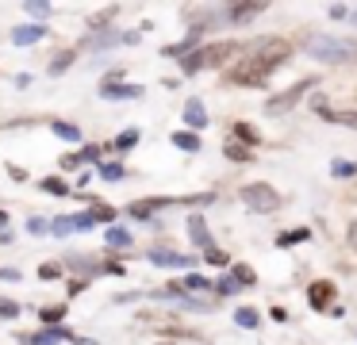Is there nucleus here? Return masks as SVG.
Returning <instances> with one entry per match:
<instances>
[{
  "instance_id": "37",
  "label": "nucleus",
  "mask_w": 357,
  "mask_h": 345,
  "mask_svg": "<svg viewBox=\"0 0 357 345\" xmlns=\"http://www.w3.org/2000/svg\"><path fill=\"white\" fill-rule=\"evenodd\" d=\"M0 314H4V319H16V314H20V303H12V299H0Z\"/></svg>"
},
{
  "instance_id": "16",
  "label": "nucleus",
  "mask_w": 357,
  "mask_h": 345,
  "mask_svg": "<svg viewBox=\"0 0 357 345\" xmlns=\"http://www.w3.org/2000/svg\"><path fill=\"white\" fill-rule=\"evenodd\" d=\"M307 238H311V230H307V227L280 230V234H277V245H280V250H288V245H300V242H307Z\"/></svg>"
},
{
  "instance_id": "3",
  "label": "nucleus",
  "mask_w": 357,
  "mask_h": 345,
  "mask_svg": "<svg viewBox=\"0 0 357 345\" xmlns=\"http://www.w3.org/2000/svg\"><path fill=\"white\" fill-rule=\"evenodd\" d=\"M238 199L250 207V211H257V215H273V211H280V192L273 188V184H265V181L242 184Z\"/></svg>"
},
{
  "instance_id": "4",
  "label": "nucleus",
  "mask_w": 357,
  "mask_h": 345,
  "mask_svg": "<svg viewBox=\"0 0 357 345\" xmlns=\"http://www.w3.org/2000/svg\"><path fill=\"white\" fill-rule=\"evenodd\" d=\"M307 54H315V58L323 61H346L357 54L354 43H342V38H331V35H311L307 38Z\"/></svg>"
},
{
  "instance_id": "8",
  "label": "nucleus",
  "mask_w": 357,
  "mask_h": 345,
  "mask_svg": "<svg viewBox=\"0 0 357 345\" xmlns=\"http://www.w3.org/2000/svg\"><path fill=\"white\" fill-rule=\"evenodd\" d=\"M334 296H338V288H334L331 280H315V284H307V303L315 307V311H331Z\"/></svg>"
},
{
  "instance_id": "28",
  "label": "nucleus",
  "mask_w": 357,
  "mask_h": 345,
  "mask_svg": "<svg viewBox=\"0 0 357 345\" xmlns=\"http://www.w3.org/2000/svg\"><path fill=\"white\" fill-rule=\"evenodd\" d=\"M331 123H338V127H354V130H357V112H331Z\"/></svg>"
},
{
  "instance_id": "41",
  "label": "nucleus",
  "mask_w": 357,
  "mask_h": 345,
  "mask_svg": "<svg viewBox=\"0 0 357 345\" xmlns=\"http://www.w3.org/2000/svg\"><path fill=\"white\" fill-rule=\"evenodd\" d=\"M27 12H31V15H43V20H47V15H50V4H27Z\"/></svg>"
},
{
  "instance_id": "10",
  "label": "nucleus",
  "mask_w": 357,
  "mask_h": 345,
  "mask_svg": "<svg viewBox=\"0 0 357 345\" xmlns=\"http://www.w3.org/2000/svg\"><path fill=\"white\" fill-rule=\"evenodd\" d=\"M43 35H47V27H43V23H24V27L12 31V43H16V46H35Z\"/></svg>"
},
{
  "instance_id": "22",
  "label": "nucleus",
  "mask_w": 357,
  "mask_h": 345,
  "mask_svg": "<svg viewBox=\"0 0 357 345\" xmlns=\"http://www.w3.org/2000/svg\"><path fill=\"white\" fill-rule=\"evenodd\" d=\"M39 188H43V192H50V196H70V192H73L70 184L62 181V176H43Z\"/></svg>"
},
{
  "instance_id": "14",
  "label": "nucleus",
  "mask_w": 357,
  "mask_h": 345,
  "mask_svg": "<svg viewBox=\"0 0 357 345\" xmlns=\"http://www.w3.org/2000/svg\"><path fill=\"white\" fill-rule=\"evenodd\" d=\"M173 146H177V150H185V153L204 150V142H200V135H196V130H173Z\"/></svg>"
},
{
  "instance_id": "26",
  "label": "nucleus",
  "mask_w": 357,
  "mask_h": 345,
  "mask_svg": "<svg viewBox=\"0 0 357 345\" xmlns=\"http://www.w3.org/2000/svg\"><path fill=\"white\" fill-rule=\"evenodd\" d=\"M231 273H234V280H238V284H242V288H250V284H254V280H257V276H254V268H250V265H234V268H231Z\"/></svg>"
},
{
  "instance_id": "23",
  "label": "nucleus",
  "mask_w": 357,
  "mask_h": 345,
  "mask_svg": "<svg viewBox=\"0 0 357 345\" xmlns=\"http://www.w3.org/2000/svg\"><path fill=\"white\" fill-rule=\"evenodd\" d=\"M104 242H108L112 250H123V245H131V234H127L123 227H112L108 234H104Z\"/></svg>"
},
{
  "instance_id": "18",
  "label": "nucleus",
  "mask_w": 357,
  "mask_h": 345,
  "mask_svg": "<svg viewBox=\"0 0 357 345\" xmlns=\"http://www.w3.org/2000/svg\"><path fill=\"white\" fill-rule=\"evenodd\" d=\"M50 130H54V135L62 138V142H81V127H77V123H62V119H54V123H50Z\"/></svg>"
},
{
  "instance_id": "43",
  "label": "nucleus",
  "mask_w": 357,
  "mask_h": 345,
  "mask_svg": "<svg viewBox=\"0 0 357 345\" xmlns=\"http://www.w3.org/2000/svg\"><path fill=\"white\" fill-rule=\"evenodd\" d=\"M0 280H20V273L16 268H0Z\"/></svg>"
},
{
  "instance_id": "29",
  "label": "nucleus",
  "mask_w": 357,
  "mask_h": 345,
  "mask_svg": "<svg viewBox=\"0 0 357 345\" xmlns=\"http://www.w3.org/2000/svg\"><path fill=\"white\" fill-rule=\"evenodd\" d=\"M185 288L188 291H208V288H215V284H211L208 276H185Z\"/></svg>"
},
{
  "instance_id": "13",
  "label": "nucleus",
  "mask_w": 357,
  "mask_h": 345,
  "mask_svg": "<svg viewBox=\"0 0 357 345\" xmlns=\"http://www.w3.org/2000/svg\"><path fill=\"white\" fill-rule=\"evenodd\" d=\"M185 127H188V130L208 127V112H204L200 100H188V104H185Z\"/></svg>"
},
{
  "instance_id": "9",
  "label": "nucleus",
  "mask_w": 357,
  "mask_h": 345,
  "mask_svg": "<svg viewBox=\"0 0 357 345\" xmlns=\"http://www.w3.org/2000/svg\"><path fill=\"white\" fill-rule=\"evenodd\" d=\"M188 234H192V242H196V245H200V250H204V253H208V250H211V234H208V219H204V215H200V211H192V215H188Z\"/></svg>"
},
{
  "instance_id": "30",
  "label": "nucleus",
  "mask_w": 357,
  "mask_h": 345,
  "mask_svg": "<svg viewBox=\"0 0 357 345\" xmlns=\"http://www.w3.org/2000/svg\"><path fill=\"white\" fill-rule=\"evenodd\" d=\"M58 276H62V265H54V261L39 265V280H58Z\"/></svg>"
},
{
  "instance_id": "11",
  "label": "nucleus",
  "mask_w": 357,
  "mask_h": 345,
  "mask_svg": "<svg viewBox=\"0 0 357 345\" xmlns=\"http://www.w3.org/2000/svg\"><path fill=\"white\" fill-rule=\"evenodd\" d=\"M150 261H154V265H165V268H192V257L169 253V250H150Z\"/></svg>"
},
{
  "instance_id": "5",
  "label": "nucleus",
  "mask_w": 357,
  "mask_h": 345,
  "mask_svg": "<svg viewBox=\"0 0 357 345\" xmlns=\"http://www.w3.org/2000/svg\"><path fill=\"white\" fill-rule=\"evenodd\" d=\"M307 89H315V81H311V77H307V81H300V84H292V89H284L280 96H273L269 104H265V112H269V115H284V112H292V107L300 104L303 96H307Z\"/></svg>"
},
{
  "instance_id": "25",
  "label": "nucleus",
  "mask_w": 357,
  "mask_h": 345,
  "mask_svg": "<svg viewBox=\"0 0 357 345\" xmlns=\"http://www.w3.org/2000/svg\"><path fill=\"white\" fill-rule=\"evenodd\" d=\"M89 215H93V219L96 222H112V219H116V207H112V204H93V211H89Z\"/></svg>"
},
{
  "instance_id": "20",
  "label": "nucleus",
  "mask_w": 357,
  "mask_h": 345,
  "mask_svg": "<svg viewBox=\"0 0 357 345\" xmlns=\"http://www.w3.org/2000/svg\"><path fill=\"white\" fill-rule=\"evenodd\" d=\"M234 138H238L242 146H250V150H257V142H261V135H257L250 123H234Z\"/></svg>"
},
{
  "instance_id": "15",
  "label": "nucleus",
  "mask_w": 357,
  "mask_h": 345,
  "mask_svg": "<svg viewBox=\"0 0 357 345\" xmlns=\"http://www.w3.org/2000/svg\"><path fill=\"white\" fill-rule=\"evenodd\" d=\"M261 12H265V4H234L227 15H231L234 23H250V20H257Z\"/></svg>"
},
{
  "instance_id": "2",
  "label": "nucleus",
  "mask_w": 357,
  "mask_h": 345,
  "mask_svg": "<svg viewBox=\"0 0 357 345\" xmlns=\"http://www.w3.org/2000/svg\"><path fill=\"white\" fill-rule=\"evenodd\" d=\"M242 46L238 43H211V46H196L192 54L181 58V73H200L208 66H227V58H234Z\"/></svg>"
},
{
  "instance_id": "40",
  "label": "nucleus",
  "mask_w": 357,
  "mask_h": 345,
  "mask_svg": "<svg viewBox=\"0 0 357 345\" xmlns=\"http://www.w3.org/2000/svg\"><path fill=\"white\" fill-rule=\"evenodd\" d=\"M346 242H349V250L357 253V222H349V230H346Z\"/></svg>"
},
{
  "instance_id": "21",
  "label": "nucleus",
  "mask_w": 357,
  "mask_h": 345,
  "mask_svg": "<svg viewBox=\"0 0 357 345\" xmlns=\"http://www.w3.org/2000/svg\"><path fill=\"white\" fill-rule=\"evenodd\" d=\"M234 322H238L242 330H257L261 326V314H257L254 307H238V311H234Z\"/></svg>"
},
{
  "instance_id": "35",
  "label": "nucleus",
  "mask_w": 357,
  "mask_h": 345,
  "mask_svg": "<svg viewBox=\"0 0 357 345\" xmlns=\"http://www.w3.org/2000/svg\"><path fill=\"white\" fill-rule=\"evenodd\" d=\"M238 288H242V284L234 280V276H223V280L215 284V291H223V296H231V291H238Z\"/></svg>"
},
{
  "instance_id": "27",
  "label": "nucleus",
  "mask_w": 357,
  "mask_h": 345,
  "mask_svg": "<svg viewBox=\"0 0 357 345\" xmlns=\"http://www.w3.org/2000/svg\"><path fill=\"white\" fill-rule=\"evenodd\" d=\"M70 66H73V50H62L54 61H50V73H66Z\"/></svg>"
},
{
  "instance_id": "19",
  "label": "nucleus",
  "mask_w": 357,
  "mask_h": 345,
  "mask_svg": "<svg viewBox=\"0 0 357 345\" xmlns=\"http://www.w3.org/2000/svg\"><path fill=\"white\" fill-rule=\"evenodd\" d=\"M223 153L231 161H254V150H250V146H242L238 138H231V142H223Z\"/></svg>"
},
{
  "instance_id": "42",
  "label": "nucleus",
  "mask_w": 357,
  "mask_h": 345,
  "mask_svg": "<svg viewBox=\"0 0 357 345\" xmlns=\"http://www.w3.org/2000/svg\"><path fill=\"white\" fill-rule=\"evenodd\" d=\"M104 273H112V276H123L127 268H123V265H116V261H108V265H104Z\"/></svg>"
},
{
  "instance_id": "12",
  "label": "nucleus",
  "mask_w": 357,
  "mask_h": 345,
  "mask_svg": "<svg viewBox=\"0 0 357 345\" xmlns=\"http://www.w3.org/2000/svg\"><path fill=\"white\" fill-rule=\"evenodd\" d=\"M100 96L104 100H139L142 89H139V84H104Z\"/></svg>"
},
{
  "instance_id": "31",
  "label": "nucleus",
  "mask_w": 357,
  "mask_h": 345,
  "mask_svg": "<svg viewBox=\"0 0 357 345\" xmlns=\"http://www.w3.org/2000/svg\"><path fill=\"white\" fill-rule=\"evenodd\" d=\"M39 319H43V322H62V319H66V307H43Z\"/></svg>"
},
{
  "instance_id": "7",
  "label": "nucleus",
  "mask_w": 357,
  "mask_h": 345,
  "mask_svg": "<svg viewBox=\"0 0 357 345\" xmlns=\"http://www.w3.org/2000/svg\"><path fill=\"white\" fill-rule=\"evenodd\" d=\"M169 204H177V199H169V196H146V199H131V204H127V215H131V219H150L154 211H162V207H169Z\"/></svg>"
},
{
  "instance_id": "1",
  "label": "nucleus",
  "mask_w": 357,
  "mask_h": 345,
  "mask_svg": "<svg viewBox=\"0 0 357 345\" xmlns=\"http://www.w3.org/2000/svg\"><path fill=\"white\" fill-rule=\"evenodd\" d=\"M273 69L277 66H273L269 58H261V54L250 50V58H238V61L227 66V81L238 84V89H261V84L273 77Z\"/></svg>"
},
{
  "instance_id": "38",
  "label": "nucleus",
  "mask_w": 357,
  "mask_h": 345,
  "mask_svg": "<svg viewBox=\"0 0 357 345\" xmlns=\"http://www.w3.org/2000/svg\"><path fill=\"white\" fill-rule=\"evenodd\" d=\"M89 227H96L93 215H77V219H73V230H89Z\"/></svg>"
},
{
  "instance_id": "33",
  "label": "nucleus",
  "mask_w": 357,
  "mask_h": 345,
  "mask_svg": "<svg viewBox=\"0 0 357 345\" xmlns=\"http://www.w3.org/2000/svg\"><path fill=\"white\" fill-rule=\"evenodd\" d=\"M85 161H89V153L81 150V153H66V158H62V165H66V169H81Z\"/></svg>"
},
{
  "instance_id": "32",
  "label": "nucleus",
  "mask_w": 357,
  "mask_h": 345,
  "mask_svg": "<svg viewBox=\"0 0 357 345\" xmlns=\"http://www.w3.org/2000/svg\"><path fill=\"white\" fill-rule=\"evenodd\" d=\"M331 173H334V176H354V173H357V161H334Z\"/></svg>"
},
{
  "instance_id": "44",
  "label": "nucleus",
  "mask_w": 357,
  "mask_h": 345,
  "mask_svg": "<svg viewBox=\"0 0 357 345\" xmlns=\"http://www.w3.org/2000/svg\"><path fill=\"white\" fill-rule=\"evenodd\" d=\"M4 222H8V215H4V211H0V234H4Z\"/></svg>"
},
{
  "instance_id": "36",
  "label": "nucleus",
  "mask_w": 357,
  "mask_h": 345,
  "mask_svg": "<svg viewBox=\"0 0 357 345\" xmlns=\"http://www.w3.org/2000/svg\"><path fill=\"white\" fill-rule=\"evenodd\" d=\"M27 230H31V234H47V230H54V227H50L47 219H27Z\"/></svg>"
},
{
  "instance_id": "24",
  "label": "nucleus",
  "mask_w": 357,
  "mask_h": 345,
  "mask_svg": "<svg viewBox=\"0 0 357 345\" xmlns=\"http://www.w3.org/2000/svg\"><path fill=\"white\" fill-rule=\"evenodd\" d=\"M96 173H100V181H123V165L119 161H104Z\"/></svg>"
},
{
  "instance_id": "17",
  "label": "nucleus",
  "mask_w": 357,
  "mask_h": 345,
  "mask_svg": "<svg viewBox=\"0 0 357 345\" xmlns=\"http://www.w3.org/2000/svg\"><path fill=\"white\" fill-rule=\"evenodd\" d=\"M139 138H142L139 127H127V130H119V135H116V142H112V146H116V153H127L131 146H139Z\"/></svg>"
},
{
  "instance_id": "34",
  "label": "nucleus",
  "mask_w": 357,
  "mask_h": 345,
  "mask_svg": "<svg viewBox=\"0 0 357 345\" xmlns=\"http://www.w3.org/2000/svg\"><path fill=\"white\" fill-rule=\"evenodd\" d=\"M204 261H208V265H219V268H223V265H227V253H223V250H215V245H211V250L204 253Z\"/></svg>"
},
{
  "instance_id": "6",
  "label": "nucleus",
  "mask_w": 357,
  "mask_h": 345,
  "mask_svg": "<svg viewBox=\"0 0 357 345\" xmlns=\"http://www.w3.org/2000/svg\"><path fill=\"white\" fill-rule=\"evenodd\" d=\"M254 54L269 58L273 66H284V61L292 58V46H288L284 38H277V35H265V38H257V43H254Z\"/></svg>"
},
{
  "instance_id": "39",
  "label": "nucleus",
  "mask_w": 357,
  "mask_h": 345,
  "mask_svg": "<svg viewBox=\"0 0 357 345\" xmlns=\"http://www.w3.org/2000/svg\"><path fill=\"white\" fill-rule=\"evenodd\" d=\"M70 230H73V219H58L54 222V234H70Z\"/></svg>"
}]
</instances>
